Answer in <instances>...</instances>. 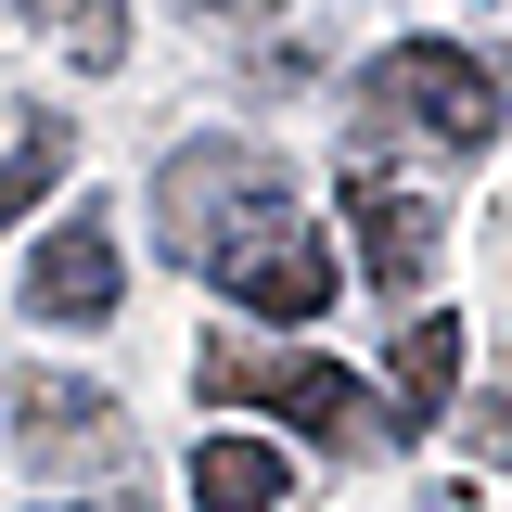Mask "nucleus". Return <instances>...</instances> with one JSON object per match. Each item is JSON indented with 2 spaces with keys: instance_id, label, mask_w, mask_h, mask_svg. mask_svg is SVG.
I'll list each match as a JSON object with an SVG mask.
<instances>
[{
  "instance_id": "obj_1",
  "label": "nucleus",
  "mask_w": 512,
  "mask_h": 512,
  "mask_svg": "<svg viewBox=\"0 0 512 512\" xmlns=\"http://www.w3.org/2000/svg\"><path fill=\"white\" fill-rule=\"evenodd\" d=\"M154 244L192 282H218L244 320H269V333H308L333 308V244H320L308 192L231 128H205V141H180L154 167Z\"/></svg>"
},
{
  "instance_id": "obj_2",
  "label": "nucleus",
  "mask_w": 512,
  "mask_h": 512,
  "mask_svg": "<svg viewBox=\"0 0 512 512\" xmlns=\"http://www.w3.org/2000/svg\"><path fill=\"white\" fill-rule=\"evenodd\" d=\"M192 384H205V397H244V410H269L282 436L333 448V461L384 448L372 384H359V372H333V359H295V346H256V333H205V346H192Z\"/></svg>"
},
{
  "instance_id": "obj_3",
  "label": "nucleus",
  "mask_w": 512,
  "mask_h": 512,
  "mask_svg": "<svg viewBox=\"0 0 512 512\" xmlns=\"http://www.w3.org/2000/svg\"><path fill=\"white\" fill-rule=\"evenodd\" d=\"M359 116L372 128H423L436 154H487L500 116H512V90L461 52V39H397V52H372V77H359Z\"/></svg>"
},
{
  "instance_id": "obj_4",
  "label": "nucleus",
  "mask_w": 512,
  "mask_h": 512,
  "mask_svg": "<svg viewBox=\"0 0 512 512\" xmlns=\"http://www.w3.org/2000/svg\"><path fill=\"white\" fill-rule=\"evenodd\" d=\"M13 461L26 474H116L128 461V410L90 372H13Z\"/></svg>"
},
{
  "instance_id": "obj_5",
  "label": "nucleus",
  "mask_w": 512,
  "mask_h": 512,
  "mask_svg": "<svg viewBox=\"0 0 512 512\" xmlns=\"http://www.w3.org/2000/svg\"><path fill=\"white\" fill-rule=\"evenodd\" d=\"M116 295H128V256H116V231L77 205V218H52L39 231V256H26V282H13V308L26 320H52V333H103L116 320Z\"/></svg>"
},
{
  "instance_id": "obj_6",
  "label": "nucleus",
  "mask_w": 512,
  "mask_h": 512,
  "mask_svg": "<svg viewBox=\"0 0 512 512\" xmlns=\"http://www.w3.org/2000/svg\"><path fill=\"white\" fill-rule=\"evenodd\" d=\"M346 231H359V269H372V295L384 308H410L423 295V269H436V205L410 180H384V167H346Z\"/></svg>"
},
{
  "instance_id": "obj_7",
  "label": "nucleus",
  "mask_w": 512,
  "mask_h": 512,
  "mask_svg": "<svg viewBox=\"0 0 512 512\" xmlns=\"http://www.w3.org/2000/svg\"><path fill=\"white\" fill-rule=\"evenodd\" d=\"M461 410V308H397V359H384V436H436Z\"/></svg>"
},
{
  "instance_id": "obj_8",
  "label": "nucleus",
  "mask_w": 512,
  "mask_h": 512,
  "mask_svg": "<svg viewBox=\"0 0 512 512\" xmlns=\"http://www.w3.org/2000/svg\"><path fill=\"white\" fill-rule=\"evenodd\" d=\"M295 461L269 436H192V512H282Z\"/></svg>"
},
{
  "instance_id": "obj_9",
  "label": "nucleus",
  "mask_w": 512,
  "mask_h": 512,
  "mask_svg": "<svg viewBox=\"0 0 512 512\" xmlns=\"http://www.w3.org/2000/svg\"><path fill=\"white\" fill-rule=\"evenodd\" d=\"M13 26H39L52 52H77L90 77L128 64V0H13Z\"/></svg>"
},
{
  "instance_id": "obj_10",
  "label": "nucleus",
  "mask_w": 512,
  "mask_h": 512,
  "mask_svg": "<svg viewBox=\"0 0 512 512\" xmlns=\"http://www.w3.org/2000/svg\"><path fill=\"white\" fill-rule=\"evenodd\" d=\"M64 154H77V128H64V116H26V128H13V154H0V231L64 180Z\"/></svg>"
},
{
  "instance_id": "obj_11",
  "label": "nucleus",
  "mask_w": 512,
  "mask_h": 512,
  "mask_svg": "<svg viewBox=\"0 0 512 512\" xmlns=\"http://www.w3.org/2000/svg\"><path fill=\"white\" fill-rule=\"evenodd\" d=\"M192 13H218V26H256V13H282V0H192Z\"/></svg>"
}]
</instances>
